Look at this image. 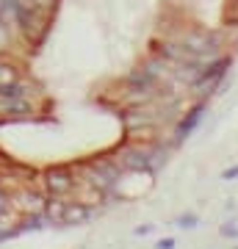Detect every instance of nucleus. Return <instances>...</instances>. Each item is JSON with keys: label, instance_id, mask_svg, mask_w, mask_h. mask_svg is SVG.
<instances>
[{"label": "nucleus", "instance_id": "nucleus-1", "mask_svg": "<svg viewBox=\"0 0 238 249\" xmlns=\"http://www.w3.org/2000/svg\"><path fill=\"white\" fill-rule=\"evenodd\" d=\"M47 186H50V191H53V194H64V191H70V188H72V178H70V172H64V169H53L50 175H47Z\"/></svg>", "mask_w": 238, "mask_h": 249}, {"label": "nucleus", "instance_id": "nucleus-2", "mask_svg": "<svg viewBox=\"0 0 238 249\" xmlns=\"http://www.w3.org/2000/svg\"><path fill=\"white\" fill-rule=\"evenodd\" d=\"M0 83H14V70L11 67H0Z\"/></svg>", "mask_w": 238, "mask_h": 249}, {"label": "nucleus", "instance_id": "nucleus-3", "mask_svg": "<svg viewBox=\"0 0 238 249\" xmlns=\"http://www.w3.org/2000/svg\"><path fill=\"white\" fill-rule=\"evenodd\" d=\"M64 219H86V211H80V208H70V211L64 213Z\"/></svg>", "mask_w": 238, "mask_h": 249}]
</instances>
